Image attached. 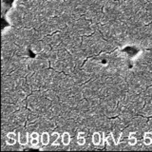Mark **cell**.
<instances>
[{"label":"cell","instance_id":"1","mask_svg":"<svg viewBox=\"0 0 152 152\" xmlns=\"http://www.w3.org/2000/svg\"><path fill=\"white\" fill-rule=\"evenodd\" d=\"M92 142L95 145H100V142H101V135H100V133H94L92 137Z\"/></svg>","mask_w":152,"mask_h":152},{"label":"cell","instance_id":"2","mask_svg":"<svg viewBox=\"0 0 152 152\" xmlns=\"http://www.w3.org/2000/svg\"><path fill=\"white\" fill-rule=\"evenodd\" d=\"M15 135L14 133H9L8 134V144L9 145H14L15 144Z\"/></svg>","mask_w":152,"mask_h":152},{"label":"cell","instance_id":"3","mask_svg":"<svg viewBox=\"0 0 152 152\" xmlns=\"http://www.w3.org/2000/svg\"><path fill=\"white\" fill-rule=\"evenodd\" d=\"M41 141H42V144L43 145H49V142H50V135L48 133H44L41 137Z\"/></svg>","mask_w":152,"mask_h":152},{"label":"cell","instance_id":"4","mask_svg":"<svg viewBox=\"0 0 152 152\" xmlns=\"http://www.w3.org/2000/svg\"><path fill=\"white\" fill-rule=\"evenodd\" d=\"M69 141H70V138H69V134L68 132H66L63 134V137H62V142H63L64 145H69Z\"/></svg>","mask_w":152,"mask_h":152}]
</instances>
